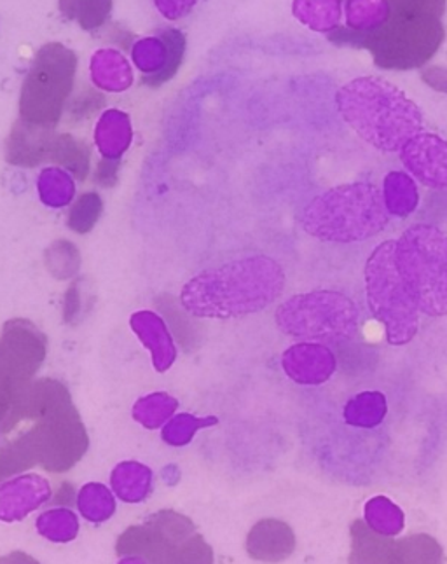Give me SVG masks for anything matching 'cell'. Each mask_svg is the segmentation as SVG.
Returning <instances> with one entry per match:
<instances>
[{"label":"cell","instance_id":"1","mask_svg":"<svg viewBox=\"0 0 447 564\" xmlns=\"http://www.w3.org/2000/svg\"><path fill=\"white\" fill-rule=\"evenodd\" d=\"M287 276L270 256H249L196 274L182 286L181 306L195 318L231 321L255 315L283 294Z\"/></svg>","mask_w":447,"mask_h":564},{"label":"cell","instance_id":"2","mask_svg":"<svg viewBox=\"0 0 447 564\" xmlns=\"http://www.w3.org/2000/svg\"><path fill=\"white\" fill-rule=\"evenodd\" d=\"M339 115L360 139L384 152H401L423 131V112L407 95L380 77H359L336 97Z\"/></svg>","mask_w":447,"mask_h":564},{"label":"cell","instance_id":"3","mask_svg":"<svg viewBox=\"0 0 447 564\" xmlns=\"http://www.w3.org/2000/svg\"><path fill=\"white\" fill-rule=\"evenodd\" d=\"M383 194L371 182H350L318 194L304 207L301 226L324 243H357L389 226Z\"/></svg>","mask_w":447,"mask_h":564},{"label":"cell","instance_id":"4","mask_svg":"<svg viewBox=\"0 0 447 564\" xmlns=\"http://www.w3.org/2000/svg\"><path fill=\"white\" fill-rule=\"evenodd\" d=\"M366 297L375 321L381 322L386 341L410 345L419 329V307L402 276L397 262V240L378 245L363 270Z\"/></svg>","mask_w":447,"mask_h":564},{"label":"cell","instance_id":"5","mask_svg":"<svg viewBox=\"0 0 447 564\" xmlns=\"http://www.w3.org/2000/svg\"><path fill=\"white\" fill-rule=\"evenodd\" d=\"M116 554L142 556L149 564H214V549L195 522L175 510H157L142 524L128 528L116 542Z\"/></svg>","mask_w":447,"mask_h":564},{"label":"cell","instance_id":"6","mask_svg":"<svg viewBox=\"0 0 447 564\" xmlns=\"http://www.w3.org/2000/svg\"><path fill=\"white\" fill-rule=\"evenodd\" d=\"M397 262L419 312L447 315V235L432 224H413L397 240Z\"/></svg>","mask_w":447,"mask_h":564},{"label":"cell","instance_id":"7","mask_svg":"<svg viewBox=\"0 0 447 564\" xmlns=\"http://www.w3.org/2000/svg\"><path fill=\"white\" fill-rule=\"evenodd\" d=\"M359 306L336 291L292 295L274 312L280 333L304 341H348L359 330Z\"/></svg>","mask_w":447,"mask_h":564},{"label":"cell","instance_id":"8","mask_svg":"<svg viewBox=\"0 0 447 564\" xmlns=\"http://www.w3.org/2000/svg\"><path fill=\"white\" fill-rule=\"evenodd\" d=\"M444 39L440 18L432 14L393 13L389 22L372 34L351 39L368 47L375 65L383 68H416L425 65L439 50Z\"/></svg>","mask_w":447,"mask_h":564},{"label":"cell","instance_id":"9","mask_svg":"<svg viewBox=\"0 0 447 564\" xmlns=\"http://www.w3.org/2000/svg\"><path fill=\"white\" fill-rule=\"evenodd\" d=\"M26 437L37 465L55 474L70 470L88 449V437L79 416L62 402L44 409L43 420Z\"/></svg>","mask_w":447,"mask_h":564},{"label":"cell","instance_id":"10","mask_svg":"<svg viewBox=\"0 0 447 564\" xmlns=\"http://www.w3.org/2000/svg\"><path fill=\"white\" fill-rule=\"evenodd\" d=\"M350 564H444V551L440 543L426 533L392 539L378 535L363 521H355Z\"/></svg>","mask_w":447,"mask_h":564},{"label":"cell","instance_id":"11","mask_svg":"<svg viewBox=\"0 0 447 564\" xmlns=\"http://www.w3.org/2000/svg\"><path fill=\"white\" fill-rule=\"evenodd\" d=\"M401 161L414 181L434 191L447 189V142L422 131L401 149Z\"/></svg>","mask_w":447,"mask_h":564},{"label":"cell","instance_id":"12","mask_svg":"<svg viewBox=\"0 0 447 564\" xmlns=\"http://www.w3.org/2000/svg\"><path fill=\"white\" fill-rule=\"evenodd\" d=\"M282 369L301 387H320L332 378L338 360L324 343L301 341L283 351Z\"/></svg>","mask_w":447,"mask_h":564},{"label":"cell","instance_id":"13","mask_svg":"<svg viewBox=\"0 0 447 564\" xmlns=\"http://www.w3.org/2000/svg\"><path fill=\"white\" fill-rule=\"evenodd\" d=\"M53 498L50 480L39 474H20L0 482V522H20Z\"/></svg>","mask_w":447,"mask_h":564},{"label":"cell","instance_id":"14","mask_svg":"<svg viewBox=\"0 0 447 564\" xmlns=\"http://www.w3.org/2000/svg\"><path fill=\"white\" fill-rule=\"evenodd\" d=\"M130 329L148 350L154 371L163 375L174 367L178 357L177 343L160 313L139 310L130 316Z\"/></svg>","mask_w":447,"mask_h":564},{"label":"cell","instance_id":"15","mask_svg":"<svg viewBox=\"0 0 447 564\" xmlns=\"http://www.w3.org/2000/svg\"><path fill=\"white\" fill-rule=\"evenodd\" d=\"M247 554L261 563H282L296 549V535L287 522L279 519H262L249 531Z\"/></svg>","mask_w":447,"mask_h":564},{"label":"cell","instance_id":"16","mask_svg":"<svg viewBox=\"0 0 447 564\" xmlns=\"http://www.w3.org/2000/svg\"><path fill=\"white\" fill-rule=\"evenodd\" d=\"M110 489L119 500L137 506L151 497L154 489V471L142 462L127 459L110 471Z\"/></svg>","mask_w":447,"mask_h":564},{"label":"cell","instance_id":"17","mask_svg":"<svg viewBox=\"0 0 447 564\" xmlns=\"http://www.w3.org/2000/svg\"><path fill=\"white\" fill-rule=\"evenodd\" d=\"M133 139V130L128 115L121 110H107L97 122L95 143L100 156L106 161H119L127 154Z\"/></svg>","mask_w":447,"mask_h":564},{"label":"cell","instance_id":"18","mask_svg":"<svg viewBox=\"0 0 447 564\" xmlns=\"http://www.w3.org/2000/svg\"><path fill=\"white\" fill-rule=\"evenodd\" d=\"M35 191L44 207L64 210L76 202L77 184L73 173L59 166H47L35 178Z\"/></svg>","mask_w":447,"mask_h":564},{"label":"cell","instance_id":"19","mask_svg":"<svg viewBox=\"0 0 447 564\" xmlns=\"http://www.w3.org/2000/svg\"><path fill=\"white\" fill-rule=\"evenodd\" d=\"M389 414V402L384 393L366 390L351 397L342 409V420L348 426L360 430L378 429Z\"/></svg>","mask_w":447,"mask_h":564},{"label":"cell","instance_id":"20","mask_svg":"<svg viewBox=\"0 0 447 564\" xmlns=\"http://www.w3.org/2000/svg\"><path fill=\"white\" fill-rule=\"evenodd\" d=\"M384 208L392 217L405 219L419 205L418 184L407 172H390L383 181Z\"/></svg>","mask_w":447,"mask_h":564},{"label":"cell","instance_id":"21","mask_svg":"<svg viewBox=\"0 0 447 564\" xmlns=\"http://www.w3.org/2000/svg\"><path fill=\"white\" fill-rule=\"evenodd\" d=\"M390 17L392 6L389 0H348L347 25L350 29V41L372 34L389 22Z\"/></svg>","mask_w":447,"mask_h":564},{"label":"cell","instance_id":"22","mask_svg":"<svg viewBox=\"0 0 447 564\" xmlns=\"http://www.w3.org/2000/svg\"><path fill=\"white\" fill-rule=\"evenodd\" d=\"M178 400L168 392H152L135 400L131 417L145 430H161L177 414Z\"/></svg>","mask_w":447,"mask_h":564},{"label":"cell","instance_id":"23","mask_svg":"<svg viewBox=\"0 0 447 564\" xmlns=\"http://www.w3.org/2000/svg\"><path fill=\"white\" fill-rule=\"evenodd\" d=\"M76 503L79 514L94 524H103L112 519L118 510L115 491L101 482H88L83 486L77 491Z\"/></svg>","mask_w":447,"mask_h":564},{"label":"cell","instance_id":"24","mask_svg":"<svg viewBox=\"0 0 447 564\" xmlns=\"http://www.w3.org/2000/svg\"><path fill=\"white\" fill-rule=\"evenodd\" d=\"M363 519L369 530L381 536L401 535L405 528V514L395 501L386 497H372L363 506Z\"/></svg>","mask_w":447,"mask_h":564},{"label":"cell","instance_id":"25","mask_svg":"<svg viewBox=\"0 0 447 564\" xmlns=\"http://www.w3.org/2000/svg\"><path fill=\"white\" fill-rule=\"evenodd\" d=\"M79 518L67 507L44 510L35 519V530L43 539L53 543H70L79 535Z\"/></svg>","mask_w":447,"mask_h":564},{"label":"cell","instance_id":"26","mask_svg":"<svg viewBox=\"0 0 447 564\" xmlns=\"http://www.w3.org/2000/svg\"><path fill=\"white\" fill-rule=\"evenodd\" d=\"M294 13L304 25L317 32H336L341 18L339 0H296Z\"/></svg>","mask_w":447,"mask_h":564},{"label":"cell","instance_id":"27","mask_svg":"<svg viewBox=\"0 0 447 564\" xmlns=\"http://www.w3.org/2000/svg\"><path fill=\"white\" fill-rule=\"evenodd\" d=\"M216 425H219L217 416L177 413L161 429V441L170 447H186L195 441L199 430L211 429Z\"/></svg>","mask_w":447,"mask_h":564},{"label":"cell","instance_id":"28","mask_svg":"<svg viewBox=\"0 0 447 564\" xmlns=\"http://www.w3.org/2000/svg\"><path fill=\"white\" fill-rule=\"evenodd\" d=\"M101 210H103V203L97 193L83 194L76 203H73L68 214V228L79 235L91 231L100 219Z\"/></svg>","mask_w":447,"mask_h":564},{"label":"cell","instance_id":"29","mask_svg":"<svg viewBox=\"0 0 447 564\" xmlns=\"http://www.w3.org/2000/svg\"><path fill=\"white\" fill-rule=\"evenodd\" d=\"M393 13L432 14L440 18L446 0H389Z\"/></svg>","mask_w":447,"mask_h":564},{"label":"cell","instance_id":"30","mask_svg":"<svg viewBox=\"0 0 447 564\" xmlns=\"http://www.w3.org/2000/svg\"><path fill=\"white\" fill-rule=\"evenodd\" d=\"M0 564H41L35 557L30 556L26 552L14 551L9 552L8 556L0 557Z\"/></svg>","mask_w":447,"mask_h":564},{"label":"cell","instance_id":"31","mask_svg":"<svg viewBox=\"0 0 447 564\" xmlns=\"http://www.w3.org/2000/svg\"><path fill=\"white\" fill-rule=\"evenodd\" d=\"M118 564H149V561L142 556H123Z\"/></svg>","mask_w":447,"mask_h":564}]
</instances>
